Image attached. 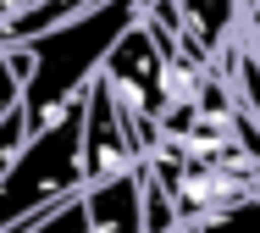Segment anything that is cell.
Segmentation results:
<instances>
[{"label":"cell","mask_w":260,"mask_h":233,"mask_svg":"<svg viewBox=\"0 0 260 233\" xmlns=\"http://www.w3.org/2000/svg\"><path fill=\"white\" fill-rule=\"evenodd\" d=\"M83 189H89V172H83V95H78L45 128H34L28 144L11 156V167L0 178V233L34 222L39 211Z\"/></svg>","instance_id":"cell-1"},{"label":"cell","mask_w":260,"mask_h":233,"mask_svg":"<svg viewBox=\"0 0 260 233\" xmlns=\"http://www.w3.org/2000/svg\"><path fill=\"white\" fill-rule=\"evenodd\" d=\"M139 161H144V144L133 139L127 111L116 106L105 78H89V89H83V172H89V183L133 172Z\"/></svg>","instance_id":"cell-2"},{"label":"cell","mask_w":260,"mask_h":233,"mask_svg":"<svg viewBox=\"0 0 260 233\" xmlns=\"http://www.w3.org/2000/svg\"><path fill=\"white\" fill-rule=\"evenodd\" d=\"M83 206H89V228L94 233H144V161L133 172L89 183Z\"/></svg>","instance_id":"cell-3"},{"label":"cell","mask_w":260,"mask_h":233,"mask_svg":"<svg viewBox=\"0 0 260 233\" xmlns=\"http://www.w3.org/2000/svg\"><path fill=\"white\" fill-rule=\"evenodd\" d=\"M177 17H183L188 39L216 61L227 45H233L238 22H244V0H177Z\"/></svg>","instance_id":"cell-4"},{"label":"cell","mask_w":260,"mask_h":233,"mask_svg":"<svg viewBox=\"0 0 260 233\" xmlns=\"http://www.w3.org/2000/svg\"><path fill=\"white\" fill-rule=\"evenodd\" d=\"M28 111H22V72L11 67V56H6V45H0V178H6V167H11V156L28 144Z\"/></svg>","instance_id":"cell-5"},{"label":"cell","mask_w":260,"mask_h":233,"mask_svg":"<svg viewBox=\"0 0 260 233\" xmlns=\"http://www.w3.org/2000/svg\"><path fill=\"white\" fill-rule=\"evenodd\" d=\"M6 233H94V228H89V206H83V194H72V200H61V206H50V211H39L34 222L6 228Z\"/></svg>","instance_id":"cell-6"},{"label":"cell","mask_w":260,"mask_h":233,"mask_svg":"<svg viewBox=\"0 0 260 233\" xmlns=\"http://www.w3.org/2000/svg\"><path fill=\"white\" fill-rule=\"evenodd\" d=\"M183 228V217H177V200H172V189L150 172V161H144V233H177Z\"/></svg>","instance_id":"cell-7"},{"label":"cell","mask_w":260,"mask_h":233,"mask_svg":"<svg viewBox=\"0 0 260 233\" xmlns=\"http://www.w3.org/2000/svg\"><path fill=\"white\" fill-rule=\"evenodd\" d=\"M249 50H255V56H260V28H249Z\"/></svg>","instance_id":"cell-8"}]
</instances>
